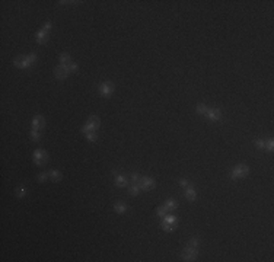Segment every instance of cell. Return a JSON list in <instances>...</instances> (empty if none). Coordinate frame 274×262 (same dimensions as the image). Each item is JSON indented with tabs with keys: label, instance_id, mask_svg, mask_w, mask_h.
Returning a JSON list of instances; mask_svg holds the SVG:
<instances>
[{
	"label": "cell",
	"instance_id": "cell-5",
	"mask_svg": "<svg viewBox=\"0 0 274 262\" xmlns=\"http://www.w3.org/2000/svg\"><path fill=\"white\" fill-rule=\"evenodd\" d=\"M155 179L150 176H141L140 182H139V186L141 188V191H152L155 188Z\"/></svg>",
	"mask_w": 274,
	"mask_h": 262
},
{
	"label": "cell",
	"instance_id": "cell-16",
	"mask_svg": "<svg viewBox=\"0 0 274 262\" xmlns=\"http://www.w3.org/2000/svg\"><path fill=\"white\" fill-rule=\"evenodd\" d=\"M114 210L117 211L118 214H124L127 211V205L126 204H123V203H115L114 204Z\"/></svg>",
	"mask_w": 274,
	"mask_h": 262
},
{
	"label": "cell",
	"instance_id": "cell-20",
	"mask_svg": "<svg viewBox=\"0 0 274 262\" xmlns=\"http://www.w3.org/2000/svg\"><path fill=\"white\" fill-rule=\"evenodd\" d=\"M163 221L165 223H172V224H177L178 223V218L174 216V214H166L165 217H163Z\"/></svg>",
	"mask_w": 274,
	"mask_h": 262
},
{
	"label": "cell",
	"instance_id": "cell-10",
	"mask_svg": "<svg viewBox=\"0 0 274 262\" xmlns=\"http://www.w3.org/2000/svg\"><path fill=\"white\" fill-rule=\"evenodd\" d=\"M112 175H114V179H115V185H117V186H120V188L127 186L128 181H127V178L124 176V175L118 173V172H112Z\"/></svg>",
	"mask_w": 274,
	"mask_h": 262
},
{
	"label": "cell",
	"instance_id": "cell-28",
	"mask_svg": "<svg viewBox=\"0 0 274 262\" xmlns=\"http://www.w3.org/2000/svg\"><path fill=\"white\" fill-rule=\"evenodd\" d=\"M82 133H83V134H88V133H92V131H93V128H92V127H90V125H89L88 123L85 124V125H83V127H82Z\"/></svg>",
	"mask_w": 274,
	"mask_h": 262
},
{
	"label": "cell",
	"instance_id": "cell-4",
	"mask_svg": "<svg viewBox=\"0 0 274 262\" xmlns=\"http://www.w3.org/2000/svg\"><path fill=\"white\" fill-rule=\"evenodd\" d=\"M198 256V252H197V247H191V246H185L182 254H181V258L184 261H195Z\"/></svg>",
	"mask_w": 274,
	"mask_h": 262
},
{
	"label": "cell",
	"instance_id": "cell-32",
	"mask_svg": "<svg viewBox=\"0 0 274 262\" xmlns=\"http://www.w3.org/2000/svg\"><path fill=\"white\" fill-rule=\"evenodd\" d=\"M67 67H69V72L70 73H74L76 70H77V64H76V63H69Z\"/></svg>",
	"mask_w": 274,
	"mask_h": 262
},
{
	"label": "cell",
	"instance_id": "cell-19",
	"mask_svg": "<svg viewBox=\"0 0 274 262\" xmlns=\"http://www.w3.org/2000/svg\"><path fill=\"white\" fill-rule=\"evenodd\" d=\"M177 226L178 224H172V223H165V221H162V229L165 232H174V230L177 229Z\"/></svg>",
	"mask_w": 274,
	"mask_h": 262
},
{
	"label": "cell",
	"instance_id": "cell-13",
	"mask_svg": "<svg viewBox=\"0 0 274 262\" xmlns=\"http://www.w3.org/2000/svg\"><path fill=\"white\" fill-rule=\"evenodd\" d=\"M88 124L93 128V131H96L99 127H101V121H99V118L96 115H90L88 118Z\"/></svg>",
	"mask_w": 274,
	"mask_h": 262
},
{
	"label": "cell",
	"instance_id": "cell-27",
	"mask_svg": "<svg viewBox=\"0 0 274 262\" xmlns=\"http://www.w3.org/2000/svg\"><path fill=\"white\" fill-rule=\"evenodd\" d=\"M16 196H18V198H23V196H25V186L21 185V186L16 188Z\"/></svg>",
	"mask_w": 274,
	"mask_h": 262
},
{
	"label": "cell",
	"instance_id": "cell-18",
	"mask_svg": "<svg viewBox=\"0 0 274 262\" xmlns=\"http://www.w3.org/2000/svg\"><path fill=\"white\" fill-rule=\"evenodd\" d=\"M166 213H169V211L166 210V207H165V205H159V207L156 208V216H157V217H165V216H166Z\"/></svg>",
	"mask_w": 274,
	"mask_h": 262
},
{
	"label": "cell",
	"instance_id": "cell-17",
	"mask_svg": "<svg viewBox=\"0 0 274 262\" xmlns=\"http://www.w3.org/2000/svg\"><path fill=\"white\" fill-rule=\"evenodd\" d=\"M195 111H197L198 114H201V115H206L208 112V106L204 105V103H198V105L195 106Z\"/></svg>",
	"mask_w": 274,
	"mask_h": 262
},
{
	"label": "cell",
	"instance_id": "cell-11",
	"mask_svg": "<svg viewBox=\"0 0 274 262\" xmlns=\"http://www.w3.org/2000/svg\"><path fill=\"white\" fill-rule=\"evenodd\" d=\"M35 38H37V42L39 44V45L45 44L47 41H48V31H45V29H41V31H38L37 35H35Z\"/></svg>",
	"mask_w": 274,
	"mask_h": 262
},
{
	"label": "cell",
	"instance_id": "cell-15",
	"mask_svg": "<svg viewBox=\"0 0 274 262\" xmlns=\"http://www.w3.org/2000/svg\"><path fill=\"white\" fill-rule=\"evenodd\" d=\"M48 173H50V178H51V181H54V182H60L61 179H63V175H61V172H60V170H56V169H52V170H50Z\"/></svg>",
	"mask_w": 274,
	"mask_h": 262
},
{
	"label": "cell",
	"instance_id": "cell-2",
	"mask_svg": "<svg viewBox=\"0 0 274 262\" xmlns=\"http://www.w3.org/2000/svg\"><path fill=\"white\" fill-rule=\"evenodd\" d=\"M248 173H249V169H248L246 165H236V166L232 169L229 178L232 179V181H236V179H239V178H245Z\"/></svg>",
	"mask_w": 274,
	"mask_h": 262
},
{
	"label": "cell",
	"instance_id": "cell-33",
	"mask_svg": "<svg viewBox=\"0 0 274 262\" xmlns=\"http://www.w3.org/2000/svg\"><path fill=\"white\" fill-rule=\"evenodd\" d=\"M179 185H181V186H182V188L185 189L187 186H188V185H190V183H188V181H187V179H181V181H179Z\"/></svg>",
	"mask_w": 274,
	"mask_h": 262
},
{
	"label": "cell",
	"instance_id": "cell-8",
	"mask_svg": "<svg viewBox=\"0 0 274 262\" xmlns=\"http://www.w3.org/2000/svg\"><path fill=\"white\" fill-rule=\"evenodd\" d=\"M206 116H207L210 121L216 123V121H220L222 114H220V109L219 108H208V112L206 114Z\"/></svg>",
	"mask_w": 274,
	"mask_h": 262
},
{
	"label": "cell",
	"instance_id": "cell-29",
	"mask_svg": "<svg viewBox=\"0 0 274 262\" xmlns=\"http://www.w3.org/2000/svg\"><path fill=\"white\" fill-rule=\"evenodd\" d=\"M187 246H191V247H198V239H197V237L194 236L193 239H191V240H190V242H188V243H187Z\"/></svg>",
	"mask_w": 274,
	"mask_h": 262
},
{
	"label": "cell",
	"instance_id": "cell-1",
	"mask_svg": "<svg viewBox=\"0 0 274 262\" xmlns=\"http://www.w3.org/2000/svg\"><path fill=\"white\" fill-rule=\"evenodd\" d=\"M35 61H37V54L32 52L29 55H18L13 60V66L18 69H28V67L35 64Z\"/></svg>",
	"mask_w": 274,
	"mask_h": 262
},
{
	"label": "cell",
	"instance_id": "cell-3",
	"mask_svg": "<svg viewBox=\"0 0 274 262\" xmlns=\"http://www.w3.org/2000/svg\"><path fill=\"white\" fill-rule=\"evenodd\" d=\"M32 159H34V163L37 166H42L45 162L48 160V154H47V152L44 149H37L32 153Z\"/></svg>",
	"mask_w": 274,
	"mask_h": 262
},
{
	"label": "cell",
	"instance_id": "cell-12",
	"mask_svg": "<svg viewBox=\"0 0 274 262\" xmlns=\"http://www.w3.org/2000/svg\"><path fill=\"white\" fill-rule=\"evenodd\" d=\"M185 198L188 201H195V198H197V192H195V188H194L193 185H188L185 188Z\"/></svg>",
	"mask_w": 274,
	"mask_h": 262
},
{
	"label": "cell",
	"instance_id": "cell-21",
	"mask_svg": "<svg viewBox=\"0 0 274 262\" xmlns=\"http://www.w3.org/2000/svg\"><path fill=\"white\" fill-rule=\"evenodd\" d=\"M60 61H61V64H69V63H72V61H70V54L61 52V54H60Z\"/></svg>",
	"mask_w": 274,
	"mask_h": 262
},
{
	"label": "cell",
	"instance_id": "cell-25",
	"mask_svg": "<svg viewBox=\"0 0 274 262\" xmlns=\"http://www.w3.org/2000/svg\"><path fill=\"white\" fill-rule=\"evenodd\" d=\"M48 176H50V173H48V172H42V173H39L37 176V181L38 182H45L47 179H48Z\"/></svg>",
	"mask_w": 274,
	"mask_h": 262
},
{
	"label": "cell",
	"instance_id": "cell-30",
	"mask_svg": "<svg viewBox=\"0 0 274 262\" xmlns=\"http://www.w3.org/2000/svg\"><path fill=\"white\" fill-rule=\"evenodd\" d=\"M254 144H255V147H258V149H266V140H255Z\"/></svg>",
	"mask_w": 274,
	"mask_h": 262
},
{
	"label": "cell",
	"instance_id": "cell-26",
	"mask_svg": "<svg viewBox=\"0 0 274 262\" xmlns=\"http://www.w3.org/2000/svg\"><path fill=\"white\" fill-rule=\"evenodd\" d=\"M131 182H133V185H139V182H140V179H141V175H139V173H131Z\"/></svg>",
	"mask_w": 274,
	"mask_h": 262
},
{
	"label": "cell",
	"instance_id": "cell-6",
	"mask_svg": "<svg viewBox=\"0 0 274 262\" xmlns=\"http://www.w3.org/2000/svg\"><path fill=\"white\" fill-rule=\"evenodd\" d=\"M114 89H115V85L112 83V82H102L101 85H99V93L105 96V98H108L110 95L114 92Z\"/></svg>",
	"mask_w": 274,
	"mask_h": 262
},
{
	"label": "cell",
	"instance_id": "cell-31",
	"mask_svg": "<svg viewBox=\"0 0 274 262\" xmlns=\"http://www.w3.org/2000/svg\"><path fill=\"white\" fill-rule=\"evenodd\" d=\"M266 149L268 150V152H273V149H274V141L271 140V138L266 141Z\"/></svg>",
	"mask_w": 274,
	"mask_h": 262
},
{
	"label": "cell",
	"instance_id": "cell-22",
	"mask_svg": "<svg viewBox=\"0 0 274 262\" xmlns=\"http://www.w3.org/2000/svg\"><path fill=\"white\" fill-rule=\"evenodd\" d=\"M29 136H31V138L34 140V141H39V138H41V133H39V130H31V133H29Z\"/></svg>",
	"mask_w": 274,
	"mask_h": 262
},
{
	"label": "cell",
	"instance_id": "cell-9",
	"mask_svg": "<svg viewBox=\"0 0 274 262\" xmlns=\"http://www.w3.org/2000/svg\"><path fill=\"white\" fill-rule=\"evenodd\" d=\"M45 125V118L42 115H35L32 118V128L34 130H41Z\"/></svg>",
	"mask_w": 274,
	"mask_h": 262
},
{
	"label": "cell",
	"instance_id": "cell-23",
	"mask_svg": "<svg viewBox=\"0 0 274 262\" xmlns=\"http://www.w3.org/2000/svg\"><path fill=\"white\" fill-rule=\"evenodd\" d=\"M128 192H130V195H133V196H136V195H139L141 192V188L139 186V185H133L131 188L128 189Z\"/></svg>",
	"mask_w": 274,
	"mask_h": 262
},
{
	"label": "cell",
	"instance_id": "cell-14",
	"mask_svg": "<svg viewBox=\"0 0 274 262\" xmlns=\"http://www.w3.org/2000/svg\"><path fill=\"white\" fill-rule=\"evenodd\" d=\"M163 205L166 207V210L169 211V213H171V211H175L178 208V203L175 201V200H174V198H168V200L165 201V204H163Z\"/></svg>",
	"mask_w": 274,
	"mask_h": 262
},
{
	"label": "cell",
	"instance_id": "cell-34",
	"mask_svg": "<svg viewBox=\"0 0 274 262\" xmlns=\"http://www.w3.org/2000/svg\"><path fill=\"white\" fill-rule=\"evenodd\" d=\"M42 29H45V31H50V29H51V22H50V21L45 22L44 26H42Z\"/></svg>",
	"mask_w": 274,
	"mask_h": 262
},
{
	"label": "cell",
	"instance_id": "cell-24",
	"mask_svg": "<svg viewBox=\"0 0 274 262\" xmlns=\"http://www.w3.org/2000/svg\"><path fill=\"white\" fill-rule=\"evenodd\" d=\"M86 136V138H88V141H90V143H95L98 140L96 137V134H95V131H92V133H88V134H85Z\"/></svg>",
	"mask_w": 274,
	"mask_h": 262
},
{
	"label": "cell",
	"instance_id": "cell-7",
	"mask_svg": "<svg viewBox=\"0 0 274 262\" xmlns=\"http://www.w3.org/2000/svg\"><path fill=\"white\" fill-rule=\"evenodd\" d=\"M69 74H70V72H69L67 64H59L54 69V77H56V79L63 80V79H66Z\"/></svg>",
	"mask_w": 274,
	"mask_h": 262
}]
</instances>
